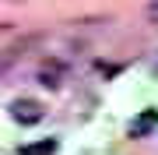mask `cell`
<instances>
[{
	"mask_svg": "<svg viewBox=\"0 0 158 155\" xmlns=\"http://www.w3.org/2000/svg\"><path fill=\"white\" fill-rule=\"evenodd\" d=\"M155 127H158V109H144V113L130 123V138H148Z\"/></svg>",
	"mask_w": 158,
	"mask_h": 155,
	"instance_id": "cell-2",
	"label": "cell"
},
{
	"mask_svg": "<svg viewBox=\"0 0 158 155\" xmlns=\"http://www.w3.org/2000/svg\"><path fill=\"white\" fill-rule=\"evenodd\" d=\"M60 141L56 138H42V141H32V144H21L18 155H56Z\"/></svg>",
	"mask_w": 158,
	"mask_h": 155,
	"instance_id": "cell-3",
	"label": "cell"
},
{
	"mask_svg": "<svg viewBox=\"0 0 158 155\" xmlns=\"http://www.w3.org/2000/svg\"><path fill=\"white\" fill-rule=\"evenodd\" d=\"M39 81H42V85H46V88H56V85H60V67H53V71H49V67H46V71H42V74H39Z\"/></svg>",
	"mask_w": 158,
	"mask_h": 155,
	"instance_id": "cell-4",
	"label": "cell"
},
{
	"mask_svg": "<svg viewBox=\"0 0 158 155\" xmlns=\"http://www.w3.org/2000/svg\"><path fill=\"white\" fill-rule=\"evenodd\" d=\"M148 11H151V14H155V18H158V4H151V7H148Z\"/></svg>",
	"mask_w": 158,
	"mask_h": 155,
	"instance_id": "cell-5",
	"label": "cell"
},
{
	"mask_svg": "<svg viewBox=\"0 0 158 155\" xmlns=\"http://www.w3.org/2000/svg\"><path fill=\"white\" fill-rule=\"evenodd\" d=\"M11 116L21 127H32V123L42 120V106L35 102V99H14V102H11Z\"/></svg>",
	"mask_w": 158,
	"mask_h": 155,
	"instance_id": "cell-1",
	"label": "cell"
}]
</instances>
